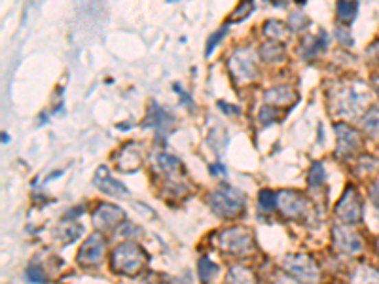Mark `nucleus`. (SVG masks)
I'll list each match as a JSON object with an SVG mask.
<instances>
[{
  "instance_id": "1",
  "label": "nucleus",
  "mask_w": 379,
  "mask_h": 284,
  "mask_svg": "<svg viewBox=\"0 0 379 284\" xmlns=\"http://www.w3.org/2000/svg\"><path fill=\"white\" fill-rule=\"evenodd\" d=\"M209 205L218 216H237L245 209V196L241 189L222 184L209 196Z\"/></svg>"
},
{
  "instance_id": "2",
  "label": "nucleus",
  "mask_w": 379,
  "mask_h": 284,
  "mask_svg": "<svg viewBox=\"0 0 379 284\" xmlns=\"http://www.w3.org/2000/svg\"><path fill=\"white\" fill-rule=\"evenodd\" d=\"M146 263V254L141 246L135 243H124L116 246V250L112 252V269L122 275H135L139 273Z\"/></svg>"
},
{
  "instance_id": "3",
  "label": "nucleus",
  "mask_w": 379,
  "mask_h": 284,
  "mask_svg": "<svg viewBox=\"0 0 379 284\" xmlns=\"http://www.w3.org/2000/svg\"><path fill=\"white\" fill-rule=\"evenodd\" d=\"M218 245L231 254H245L253 248V235L245 228H229L222 231Z\"/></svg>"
},
{
  "instance_id": "4",
  "label": "nucleus",
  "mask_w": 379,
  "mask_h": 284,
  "mask_svg": "<svg viewBox=\"0 0 379 284\" xmlns=\"http://www.w3.org/2000/svg\"><path fill=\"white\" fill-rule=\"evenodd\" d=\"M283 268L290 275L298 276L301 281H317L319 279V268L317 263L306 254H296V256H286L283 260Z\"/></svg>"
},
{
  "instance_id": "5",
  "label": "nucleus",
  "mask_w": 379,
  "mask_h": 284,
  "mask_svg": "<svg viewBox=\"0 0 379 284\" xmlns=\"http://www.w3.org/2000/svg\"><path fill=\"white\" fill-rule=\"evenodd\" d=\"M336 214L340 220L347 222V224H356L363 220V205H360V199L355 189H345V193L341 196L340 203L336 206Z\"/></svg>"
},
{
  "instance_id": "6",
  "label": "nucleus",
  "mask_w": 379,
  "mask_h": 284,
  "mask_svg": "<svg viewBox=\"0 0 379 284\" xmlns=\"http://www.w3.org/2000/svg\"><path fill=\"white\" fill-rule=\"evenodd\" d=\"M334 245L343 254H358L363 250V237L356 233L355 229L345 228V226H336L334 228Z\"/></svg>"
},
{
  "instance_id": "7",
  "label": "nucleus",
  "mask_w": 379,
  "mask_h": 284,
  "mask_svg": "<svg viewBox=\"0 0 379 284\" xmlns=\"http://www.w3.org/2000/svg\"><path fill=\"white\" fill-rule=\"evenodd\" d=\"M229 69L233 72V76L241 82H249L256 76V63H254V56L249 49H241L231 56L229 59Z\"/></svg>"
},
{
  "instance_id": "8",
  "label": "nucleus",
  "mask_w": 379,
  "mask_h": 284,
  "mask_svg": "<svg viewBox=\"0 0 379 284\" xmlns=\"http://www.w3.org/2000/svg\"><path fill=\"white\" fill-rule=\"evenodd\" d=\"M104 256V239L99 233H93L86 239L78 252V261L82 265H95L103 260Z\"/></svg>"
},
{
  "instance_id": "9",
  "label": "nucleus",
  "mask_w": 379,
  "mask_h": 284,
  "mask_svg": "<svg viewBox=\"0 0 379 284\" xmlns=\"http://www.w3.org/2000/svg\"><path fill=\"white\" fill-rule=\"evenodd\" d=\"M122 220H124V211L111 203L99 205L93 214V224L99 229H114Z\"/></svg>"
},
{
  "instance_id": "10",
  "label": "nucleus",
  "mask_w": 379,
  "mask_h": 284,
  "mask_svg": "<svg viewBox=\"0 0 379 284\" xmlns=\"http://www.w3.org/2000/svg\"><path fill=\"white\" fill-rule=\"evenodd\" d=\"M95 186L101 189L106 196L112 198H119V196H129V189L118 182L116 178H112V174L108 173L106 167H101L97 173H95Z\"/></svg>"
},
{
  "instance_id": "11",
  "label": "nucleus",
  "mask_w": 379,
  "mask_h": 284,
  "mask_svg": "<svg viewBox=\"0 0 379 284\" xmlns=\"http://www.w3.org/2000/svg\"><path fill=\"white\" fill-rule=\"evenodd\" d=\"M336 134H338V154L340 156H351L360 146V139H358V134H356L353 127L345 126V123H338Z\"/></svg>"
},
{
  "instance_id": "12",
  "label": "nucleus",
  "mask_w": 379,
  "mask_h": 284,
  "mask_svg": "<svg viewBox=\"0 0 379 284\" xmlns=\"http://www.w3.org/2000/svg\"><path fill=\"white\" fill-rule=\"evenodd\" d=\"M277 205L286 216H300L306 211V199L301 198L300 193H296V191L284 189V191H281L277 196Z\"/></svg>"
},
{
  "instance_id": "13",
  "label": "nucleus",
  "mask_w": 379,
  "mask_h": 284,
  "mask_svg": "<svg viewBox=\"0 0 379 284\" xmlns=\"http://www.w3.org/2000/svg\"><path fill=\"white\" fill-rule=\"evenodd\" d=\"M368 101V95L358 93L355 87L353 89H345L340 95V110L343 114H356L364 106V103Z\"/></svg>"
},
{
  "instance_id": "14",
  "label": "nucleus",
  "mask_w": 379,
  "mask_h": 284,
  "mask_svg": "<svg viewBox=\"0 0 379 284\" xmlns=\"http://www.w3.org/2000/svg\"><path fill=\"white\" fill-rule=\"evenodd\" d=\"M142 126L146 127H156L158 129V133H165L167 129H171L173 126V118L167 114L161 106H158L156 103H152V108L148 110V116L144 119V123Z\"/></svg>"
},
{
  "instance_id": "15",
  "label": "nucleus",
  "mask_w": 379,
  "mask_h": 284,
  "mask_svg": "<svg viewBox=\"0 0 379 284\" xmlns=\"http://www.w3.org/2000/svg\"><path fill=\"white\" fill-rule=\"evenodd\" d=\"M142 161L141 150H139V144H129L124 150L119 152L118 158H116V165L119 171H135L139 169Z\"/></svg>"
},
{
  "instance_id": "16",
  "label": "nucleus",
  "mask_w": 379,
  "mask_h": 284,
  "mask_svg": "<svg viewBox=\"0 0 379 284\" xmlns=\"http://www.w3.org/2000/svg\"><path fill=\"white\" fill-rule=\"evenodd\" d=\"M294 99H296V95H294L292 87L288 86L271 87L268 93L264 95V101L271 104H288L292 103Z\"/></svg>"
},
{
  "instance_id": "17",
  "label": "nucleus",
  "mask_w": 379,
  "mask_h": 284,
  "mask_svg": "<svg viewBox=\"0 0 379 284\" xmlns=\"http://www.w3.org/2000/svg\"><path fill=\"white\" fill-rule=\"evenodd\" d=\"M353 284H379V271L374 268H358L353 275Z\"/></svg>"
},
{
  "instance_id": "18",
  "label": "nucleus",
  "mask_w": 379,
  "mask_h": 284,
  "mask_svg": "<svg viewBox=\"0 0 379 284\" xmlns=\"http://www.w3.org/2000/svg\"><path fill=\"white\" fill-rule=\"evenodd\" d=\"M228 284H256V281H254V275L249 269L236 265V268L229 269Z\"/></svg>"
},
{
  "instance_id": "19",
  "label": "nucleus",
  "mask_w": 379,
  "mask_h": 284,
  "mask_svg": "<svg viewBox=\"0 0 379 284\" xmlns=\"http://www.w3.org/2000/svg\"><path fill=\"white\" fill-rule=\"evenodd\" d=\"M198 269H199V276H201V283L203 284H209L211 281H213L214 276L218 275V265H216L211 258H207V256L199 260Z\"/></svg>"
},
{
  "instance_id": "20",
  "label": "nucleus",
  "mask_w": 379,
  "mask_h": 284,
  "mask_svg": "<svg viewBox=\"0 0 379 284\" xmlns=\"http://www.w3.org/2000/svg\"><path fill=\"white\" fill-rule=\"evenodd\" d=\"M262 57L268 61V63H279V61H283L284 59V49L283 46H279V44H264L262 46Z\"/></svg>"
},
{
  "instance_id": "21",
  "label": "nucleus",
  "mask_w": 379,
  "mask_h": 284,
  "mask_svg": "<svg viewBox=\"0 0 379 284\" xmlns=\"http://www.w3.org/2000/svg\"><path fill=\"white\" fill-rule=\"evenodd\" d=\"M363 127L370 134L379 133V108L378 106H371L370 110L366 112V116L363 118Z\"/></svg>"
},
{
  "instance_id": "22",
  "label": "nucleus",
  "mask_w": 379,
  "mask_h": 284,
  "mask_svg": "<svg viewBox=\"0 0 379 284\" xmlns=\"http://www.w3.org/2000/svg\"><path fill=\"white\" fill-rule=\"evenodd\" d=\"M264 32L268 34V36H271V38H286V34H288V31H286V27H284L281 21H277V19H271V21H268V23L264 25Z\"/></svg>"
},
{
  "instance_id": "23",
  "label": "nucleus",
  "mask_w": 379,
  "mask_h": 284,
  "mask_svg": "<svg viewBox=\"0 0 379 284\" xmlns=\"http://www.w3.org/2000/svg\"><path fill=\"white\" fill-rule=\"evenodd\" d=\"M25 279L32 284H46L47 283V276L44 273V269L36 265V263H31L27 271H25Z\"/></svg>"
},
{
  "instance_id": "24",
  "label": "nucleus",
  "mask_w": 379,
  "mask_h": 284,
  "mask_svg": "<svg viewBox=\"0 0 379 284\" xmlns=\"http://www.w3.org/2000/svg\"><path fill=\"white\" fill-rule=\"evenodd\" d=\"M358 12V4L356 2H340L338 4V17L341 21H353V17Z\"/></svg>"
},
{
  "instance_id": "25",
  "label": "nucleus",
  "mask_w": 379,
  "mask_h": 284,
  "mask_svg": "<svg viewBox=\"0 0 379 284\" xmlns=\"http://www.w3.org/2000/svg\"><path fill=\"white\" fill-rule=\"evenodd\" d=\"M258 205H260L262 211H273V206L277 205V196L273 191H269V189H262L260 196H258Z\"/></svg>"
},
{
  "instance_id": "26",
  "label": "nucleus",
  "mask_w": 379,
  "mask_h": 284,
  "mask_svg": "<svg viewBox=\"0 0 379 284\" xmlns=\"http://www.w3.org/2000/svg\"><path fill=\"white\" fill-rule=\"evenodd\" d=\"M324 176H326V174H324L323 165H321L319 161L313 163V165H311V171H309V184H311V186H321L324 182Z\"/></svg>"
},
{
  "instance_id": "27",
  "label": "nucleus",
  "mask_w": 379,
  "mask_h": 284,
  "mask_svg": "<svg viewBox=\"0 0 379 284\" xmlns=\"http://www.w3.org/2000/svg\"><path fill=\"white\" fill-rule=\"evenodd\" d=\"M156 161H158V165L161 167L163 171H174L176 167L181 165L179 159L174 158V156H169V154H158V156H156Z\"/></svg>"
},
{
  "instance_id": "28",
  "label": "nucleus",
  "mask_w": 379,
  "mask_h": 284,
  "mask_svg": "<svg viewBox=\"0 0 379 284\" xmlns=\"http://www.w3.org/2000/svg\"><path fill=\"white\" fill-rule=\"evenodd\" d=\"M226 31H228V29L224 27V29H220V31L214 34L213 38L209 40V49H207V56H211V54H213L214 46H216V42H220V40L224 38V34H226Z\"/></svg>"
},
{
  "instance_id": "29",
  "label": "nucleus",
  "mask_w": 379,
  "mask_h": 284,
  "mask_svg": "<svg viewBox=\"0 0 379 284\" xmlns=\"http://www.w3.org/2000/svg\"><path fill=\"white\" fill-rule=\"evenodd\" d=\"M260 119L264 126H269V123L275 119V110H273V108H266V106H264L260 112Z\"/></svg>"
},
{
  "instance_id": "30",
  "label": "nucleus",
  "mask_w": 379,
  "mask_h": 284,
  "mask_svg": "<svg viewBox=\"0 0 379 284\" xmlns=\"http://www.w3.org/2000/svg\"><path fill=\"white\" fill-rule=\"evenodd\" d=\"M249 12H253V4H249V2H243L239 8L233 12V19H243V16L245 14H249Z\"/></svg>"
},
{
  "instance_id": "31",
  "label": "nucleus",
  "mask_w": 379,
  "mask_h": 284,
  "mask_svg": "<svg viewBox=\"0 0 379 284\" xmlns=\"http://www.w3.org/2000/svg\"><path fill=\"white\" fill-rule=\"evenodd\" d=\"M370 198L371 201L376 203V206H379V182H376L370 189Z\"/></svg>"
},
{
  "instance_id": "32",
  "label": "nucleus",
  "mask_w": 379,
  "mask_h": 284,
  "mask_svg": "<svg viewBox=\"0 0 379 284\" xmlns=\"http://www.w3.org/2000/svg\"><path fill=\"white\" fill-rule=\"evenodd\" d=\"M338 38H340V42L343 40V44H351V36H347V31H338Z\"/></svg>"
},
{
  "instance_id": "33",
  "label": "nucleus",
  "mask_w": 379,
  "mask_h": 284,
  "mask_svg": "<svg viewBox=\"0 0 379 284\" xmlns=\"http://www.w3.org/2000/svg\"><path fill=\"white\" fill-rule=\"evenodd\" d=\"M275 284H298L294 279H290V276H281V279H277Z\"/></svg>"
},
{
  "instance_id": "34",
  "label": "nucleus",
  "mask_w": 379,
  "mask_h": 284,
  "mask_svg": "<svg viewBox=\"0 0 379 284\" xmlns=\"http://www.w3.org/2000/svg\"><path fill=\"white\" fill-rule=\"evenodd\" d=\"M374 86H376V91H378V93H379V76L376 80H374Z\"/></svg>"
}]
</instances>
